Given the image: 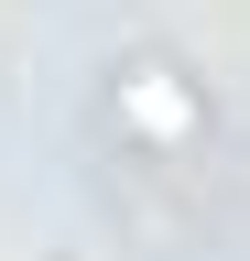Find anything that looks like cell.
<instances>
[{
    "instance_id": "6da1fadb",
    "label": "cell",
    "mask_w": 250,
    "mask_h": 261,
    "mask_svg": "<svg viewBox=\"0 0 250 261\" xmlns=\"http://www.w3.org/2000/svg\"><path fill=\"white\" fill-rule=\"evenodd\" d=\"M109 120L131 130L152 163H185V152H207V130H217L207 87L185 76L174 55H120V65H109Z\"/></svg>"
}]
</instances>
